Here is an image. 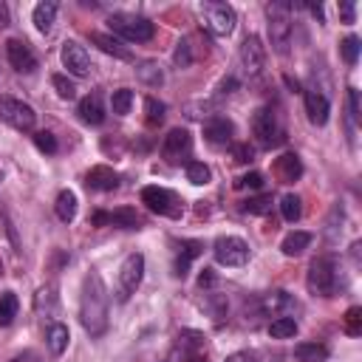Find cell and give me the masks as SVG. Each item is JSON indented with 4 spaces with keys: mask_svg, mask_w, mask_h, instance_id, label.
Segmentation results:
<instances>
[{
    "mask_svg": "<svg viewBox=\"0 0 362 362\" xmlns=\"http://www.w3.org/2000/svg\"><path fill=\"white\" fill-rule=\"evenodd\" d=\"M79 323L90 337L108 331V289L100 272H88L79 294Z\"/></svg>",
    "mask_w": 362,
    "mask_h": 362,
    "instance_id": "1",
    "label": "cell"
},
{
    "mask_svg": "<svg viewBox=\"0 0 362 362\" xmlns=\"http://www.w3.org/2000/svg\"><path fill=\"white\" fill-rule=\"evenodd\" d=\"M292 6L289 3H269L266 17H269V37L278 54H289L292 45Z\"/></svg>",
    "mask_w": 362,
    "mask_h": 362,
    "instance_id": "2",
    "label": "cell"
},
{
    "mask_svg": "<svg viewBox=\"0 0 362 362\" xmlns=\"http://www.w3.org/2000/svg\"><path fill=\"white\" fill-rule=\"evenodd\" d=\"M142 278H145V255L142 252H130L119 266V281H116L119 303H127L130 294H136V289L142 286Z\"/></svg>",
    "mask_w": 362,
    "mask_h": 362,
    "instance_id": "3",
    "label": "cell"
},
{
    "mask_svg": "<svg viewBox=\"0 0 362 362\" xmlns=\"http://www.w3.org/2000/svg\"><path fill=\"white\" fill-rule=\"evenodd\" d=\"M308 292L317 297H331L337 289V266L331 258H314L308 266V275H306Z\"/></svg>",
    "mask_w": 362,
    "mask_h": 362,
    "instance_id": "4",
    "label": "cell"
},
{
    "mask_svg": "<svg viewBox=\"0 0 362 362\" xmlns=\"http://www.w3.org/2000/svg\"><path fill=\"white\" fill-rule=\"evenodd\" d=\"M108 23H111L113 34H119L130 42H148L156 34V26L148 17H139V15H111Z\"/></svg>",
    "mask_w": 362,
    "mask_h": 362,
    "instance_id": "5",
    "label": "cell"
},
{
    "mask_svg": "<svg viewBox=\"0 0 362 362\" xmlns=\"http://www.w3.org/2000/svg\"><path fill=\"white\" fill-rule=\"evenodd\" d=\"M201 20H204V29L215 37H226V34H233L235 29V9L230 3H204L201 9Z\"/></svg>",
    "mask_w": 362,
    "mask_h": 362,
    "instance_id": "6",
    "label": "cell"
},
{
    "mask_svg": "<svg viewBox=\"0 0 362 362\" xmlns=\"http://www.w3.org/2000/svg\"><path fill=\"white\" fill-rule=\"evenodd\" d=\"M142 204L150 212L164 215V218H181V212H184L181 198L173 190H167V187H145L142 190Z\"/></svg>",
    "mask_w": 362,
    "mask_h": 362,
    "instance_id": "7",
    "label": "cell"
},
{
    "mask_svg": "<svg viewBox=\"0 0 362 362\" xmlns=\"http://www.w3.org/2000/svg\"><path fill=\"white\" fill-rule=\"evenodd\" d=\"M252 136L260 148H275L283 139V130L278 125V116L272 108H258L252 113Z\"/></svg>",
    "mask_w": 362,
    "mask_h": 362,
    "instance_id": "8",
    "label": "cell"
},
{
    "mask_svg": "<svg viewBox=\"0 0 362 362\" xmlns=\"http://www.w3.org/2000/svg\"><path fill=\"white\" fill-rule=\"evenodd\" d=\"M0 119H3L6 125H12V127H17V130H31L34 122H37V113L23 100L0 97Z\"/></svg>",
    "mask_w": 362,
    "mask_h": 362,
    "instance_id": "9",
    "label": "cell"
},
{
    "mask_svg": "<svg viewBox=\"0 0 362 362\" xmlns=\"http://www.w3.org/2000/svg\"><path fill=\"white\" fill-rule=\"evenodd\" d=\"M212 252H215V260L221 266H244L249 260V244L244 238H235V235L218 238Z\"/></svg>",
    "mask_w": 362,
    "mask_h": 362,
    "instance_id": "10",
    "label": "cell"
},
{
    "mask_svg": "<svg viewBox=\"0 0 362 362\" xmlns=\"http://www.w3.org/2000/svg\"><path fill=\"white\" fill-rule=\"evenodd\" d=\"M193 150V136L187 130H181V127H173L167 136H164V145H162V156L164 162L170 164H178V162H184Z\"/></svg>",
    "mask_w": 362,
    "mask_h": 362,
    "instance_id": "11",
    "label": "cell"
},
{
    "mask_svg": "<svg viewBox=\"0 0 362 362\" xmlns=\"http://www.w3.org/2000/svg\"><path fill=\"white\" fill-rule=\"evenodd\" d=\"M63 65H65L68 74H74V77H88L90 71H94L88 52L82 49L79 42H74V40H68V42L63 45Z\"/></svg>",
    "mask_w": 362,
    "mask_h": 362,
    "instance_id": "12",
    "label": "cell"
},
{
    "mask_svg": "<svg viewBox=\"0 0 362 362\" xmlns=\"http://www.w3.org/2000/svg\"><path fill=\"white\" fill-rule=\"evenodd\" d=\"M303 97H306V113H308L311 125H326V122H329V113H331L329 97L323 94L320 88H306Z\"/></svg>",
    "mask_w": 362,
    "mask_h": 362,
    "instance_id": "13",
    "label": "cell"
},
{
    "mask_svg": "<svg viewBox=\"0 0 362 362\" xmlns=\"http://www.w3.org/2000/svg\"><path fill=\"white\" fill-rule=\"evenodd\" d=\"M6 57H9L12 68L20 71V74H31L37 68V57L23 40H9L6 42Z\"/></svg>",
    "mask_w": 362,
    "mask_h": 362,
    "instance_id": "14",
    "label": "cell"
},
{
    "mask_svg": "<svg viewBox=\"0 0 362 362\" xmlns=\"http://www.w3.org/2000/svg\"><path fill=\"white\" fill-rule=\"evenodd\" d=\"M263 60H266V52H263L260 40L255 34H249L244 40V45H241V65H244V71L252 74V77L260 74L263 71Z\"/></svg>",
    "mask_w": 362,
    "mask_h": 362,
    "instance_id": "15",
    "label": "cell"
},
{
    "mask_svg": "<svg viewBox=\"0 0 362 362\" xmlns=\"http://www.w3.org/2000/svg\"><path fill=\"white\" fill-rule=\"evenodd\" d=\"M85 184L90 190H102V193H111L119 187V175L113 173V167L108 164H97V167H90L88 175H85Z\"/></svg>",
    "mask_w": 362,
    "mask_h": 362,
    "instance_id": "16",
    "label": "cell"
},
{
    "mask_svg": "<svg viewBox=\"0 0 362 362\" xmlns=\"http://www.w3.org/2000/svg\"><path fill=\"white\" fill-rule=\"evenodd\" d=\"M233 133H235L233 122L223 119V116H212V119L204 125V139H207L210 145H215V148L230 145V142H233Z\"/></svg>",
    "mask_w": 362,
    "mask_h": 362,
    "instance_id": "17",
    "label": "cell"
},
{
    "mask_svg": "<svg viewBox=\"0 0 362 362\" xmlns=\"http://www.w3.org/2000/svg\"><path fill=\"white\" fill-rule=\"evenodd\" d=\"M275 175L281 184H292V181H297L303 175V164L294 153H283L278 162H275Z\"/></svg>",
    "mask_w": 362,
    "mask_h": 362,
    "instance_id": "18",
    "label": "cell"
},
{
    "mask_svg": "<svg viewBox=\"0 0 362 362\" xmlns=\"http://www.w3.org/2000/svg\"><path fill=\"white\" fill-rule=\"evenodd\" d=\"M79 119L88 122V125H102L105 122V108H102L100 94H88L79 102Z\"/></svg>",
    "mask_w": 362,
    "mask_h": 362,
    "instance_id": "19",
    "label": "cell"
},
{
    "mask_svg": "<svg viewBox=\"0 0 362 362\" xmlns=\"http://www.w3.org/2000/svg\"><path fill=\"white\" fill-rule=\"evenodd\" d=\"M90 42L94 45H100V49L105 52V54H111V57H116V60H130V52L122 45V40H116L113 34H102V31H94L90 34Z\"/></svg>",
    "mask_w": 362,
    "mask_h": 362,
    "instance_id": "20",
    "label": "cell"
},
{
    "mask_svg": "<svg viewBox=\"0 0 362 362\" xmlns=\"http://www.w3.org/2000/svg\"><path fill=\"white\" fill-rule=\"evenodd\" d=\"M204 348V334L201 331H193V329H184L178 334V343H175V354L181 351V356H193V354H201Z\"/></svg>",
    "mask_w": 362,
    "mask_h": 362,
    "instance_id": "21",
    "label": "cell"
},
{
    "mask_svg": "<svg viewBox=\"0 0 362 362\" xmlns=\"http://www.w3.org/2000/svg\"><path fill=\"white\" fill-rule=\"evenodd\" d=\"M31 17H34L37 31L49 34V31H52V26H54V17H57V3H37Z\"/></svg>",
    "mask_w": 362,
    "mask_h": 362,
    "instance_id": "22",
    "label": "cell"
},
{
    "mask_svg": "<svg viewBox=\"0 0 362 362\" xmlns=\"http://www.w3.org/2000/svg\"><path fill=\"white\" fill-rule=\"evenodd\" d=\"M201 244L198 241H184V249H181V255H178V260H175V278H184L187 275V269H190V263L201 255Z\"/></svg>",
    "mask_w": 362,
    "mask_h": 362,
    "instance_id": "23",
    "label": "cell"
},
{
    "mask_svg": "<svg viewBox=\"0 0 362 362\" xmlns=\"http://www.w3.org/2000/svg\"><path fill=\"white\" fill-rule=\"evenodd\" d=\"M45 340H49L52 354H57V356H60V354L68 348L71 334H68V329H65L63 323H52V326H49V331H45Z\"/></svg>",
    "mask_w": 362,
    "mask_h": 362,
    "instance_id": "24",
    "label": "cell"
},
{
    "mask_svg": "<svg viewBox=\"0 0 362 362\" xmlns=\"http://www.w3.org/2000/svg\"><path fill=\"white\" fill-rule=\"evenodd\" d=\"M329 356V348L320 345V343H303L294 348V359L297 362H326Z\"/></svg>",
    "mask_w": 362,
    "mask_h": 362,
    "instance_id": "25",
    "label": "cell"
},
{
    "mask_svg": "<svg viewBox=\"0 0 362 362\" xmlns=\"http://www.w3.org/2000/svg\"><path fill=\"white\" fill-rule=\"evenodd\" d=\"M54 210H57V218H60V221H65V223L74 221V215H77V196H74L71 190H60Z\"/></svg>",
    "mask_w": 362,
    "mask_h": 362,
    "instance_id": "26",
    "label": "cell"
},
{
    "mask_svg": "<svg viewBox=\"0 0 362 362\" xmlns=\"http://www.w3.org/2000/svg\"><path fill=\"white\" fill-rule=\"evenodd\" d=\"M108 223L125 226V230H139V226H142V218H139V212H136V210L122 207V210H116V212L108 215Z\"/></svg>",
    "mask_w": 362,
    "mask_h": 362,
    "instance_id": "27",
    "label": "cell"
},
{
    "mask_svg": "<svg viewBox=\"0 0 362 362\" xmlns=\"http://www.w3.org/2000/svg\"><path fill=\"white\" fill-rule=\"evenodd\" d=\"M311 244V235L308 233H289L286 238H283V244H281V249H283V255H289V258H294V255H300L306 246Z\"/></svg>",
    "mask_w": 362,
    "mask_h": 362,
    "instance_id": "28",
    "label": "cell"
},
{
    "mask_svg": "<svg viewBox=\"0 0 362 362\" xmlns=\"http://www.w3.org/2000/svg\"><path fill=\"white\" fill-rule=\"evenodd\" d=\"M17 294L15 292H6V294H0V326H12V320L17 317Z\"/></svg>",
    "mask_w": 362,
    "mask_h": 362,
    "instance_id": "29",
    "label": "cell"
},
{
    "mask_svg": "<svg viewBox=\"0 0 362 362\" xmlns=\"http://www.w3.org/2000/svg\"><path fill=\"white\" fill-rule=\"evenodd\" d=\"M269 334L275 340H289V337L297 334V320H294V317H278V320H272Z\"/></svg>",
    "mask_w": 362,
    "mask_h": 362,
    "instance_id": "30",
    "label": "cell"
},
{
    "mask_svg": "<svg viewBox=\"0 0 362 362\" xmlns=\"http://www.w3.org/2000/svg\"><path fill=\"white\" fill-rule=\"evenodd\" d=\"M260 306L266 314H278V311H286L292 306V297H289V292H272L260 300Z\"/></svg>",
    "mask_w": 362,
    "mask_h": 362,
    "instance_id": "31",
    "label": "cell"
},
{
    "mask_svg": "<svg viewBox=\"0 0 362 362\" xmlns=\"http://www.w3.org/2000/svg\"><path fill=\"white\" fill-rule=\"evenodd\" d=\"M187 181H190V184H196V187H204V184H210V181H212V170L204 162H190L187 164Z\"/></svg>",
    "mask_w": 362,
    "mask_h": 362,
    "instance_id": "32",
    "label": "cell"
},
{
    "mask_svg": "<svg viewBox=\"0 0 362 362\" xmlns=\"http://www.w3.org/2000/svg\"><path fill=\"white\" fill-rule=\"evenodd\" d=\"M130 105H133V90H130V88H119V90H113V97H111V108H113V113L127 116V113H130Z\"/></svg>",
    "mask_w": 362,
    "mask_h": 362,
    "instance_id": "33",
    "label": "cell"
},
{
    "mask_svg": "<svg viewBox=\"0 0 362 362\" xmlns=\"http://www.w3.org/2000/svg\"><path fill=\"white\" fill-rule=\"evenodd\" d=\"M343 326H345V334L351 337H359L362 334V308L359 306H351L343 317Z\"/></svg>",
    "mask_w": 362,
    "mask_h": 362,
    "instance_id": "34",
    "label": "cell"
},
{
    "mask_svg": "<svg viewBox=\"0 0 362 362\" xmlns=\"http://www.w3.org/2000/svg\"><path fill=\"white\" fill-rule=\"evenodd\" d=\"M145 113H148V125H162L164 122V113H167V108H164V102H159V100H153V97H148L145 100Z\"/></svg>",
    "mask_w": 362,
    "mask_h": 362,
    "instance_id": "35",
    "label": "cell"
},
{
    "mask_svg": "<svg viewBox=\"0 0 362 362\" xmlns=\"http://www.w3.org/2000/svg\"><path fill=\"white\" fill-rule=\"evenodd\" d=\"M281 212H283V218H286V221H292V223H294V221L300 218V212H303L300 198H297V196H292V193H289V196H283V198H281Z\"/></svg>",
    "mask_w": 362,
    "mask_h": 362,
    "instance_id": "36",
    "label": "cell"
},
{
    "mask_svg": "<svg viewBox=\"0 0 362 362\" xmlns=\"http://www.w3.org/2000/svg\"><path fill=\"white\" fill-rule=\"evenodd\" d=\"M136 71H139V79L148 82V85H162V79H164V74H162V68L156 63H142Z\"/></svg>",
    "mask_w": 362,
    "mask_h": 362,
    "instance_id": "37",
    "label": "cell"
},
{
    "mask_svg": "<svg viewBox=\"0 0 362 362\" xmlns=\"http://www.w3.org/2000/svg\"><path fill=\"white\" fill-rule=\"evenodd\" d=\"M244 210L249 215H266V212H272V196H255L244 204Z\"/></svg>",
    "mask_w": 362,
    "mask_h": 362,
    "instance_id": "38",
    "label": "cell"
},
{
    "mask_svg": "<svg viewBox=\"0 0 362 362\" xmlns=\"http://www.w3.org/2000/svg\"><path fill=\"white\" fill-rule=\"evenodd\" d=\"M340 52H343V60L348 63V65H354L356 63V57H359V37H345L343 42H340Z\"/></svg>",
    "mask_w": 362,
    "mask_h": 362,
    "instance_id": "39",
    "label": "cell"
},
{
    "mask_svg": "<svg viewBox=\"0 0 362 362\" xmlns=\"http://www.w3.org/2000/svg\"><path fill=\"white\" fill-rule=\"evenodd\" d=\"M52 85H54V90H57L63 100H74V97H77L74 82H71L68 77H63V74H54V77H52Z\"/></svg>",
    "mask_w": 362,
    "mask_h": 362,
    "instance_id": "40",
    "label": "cell"
},
{
    "mask_svg": "<svg viewBox=\"0 0 362 362\" xmlns=\"http://www.w3.org/2000/svg\"><path fill=\"white\" fill-rule=\"evenodd\" d=\"M34 145H37L42 153H57V139H54V133H49V130L34 133Z\"/></svg>",
    "mask_w": 362,
    "mask_h": 362,
    "instance_id": "41",
    "label": "cell"
},
{
    "mask_svg": "<svg viewBox=\"0 0 362 362\" xmlns=\"http://www.w3.org/2000/svg\"><path fill=\"white\" fill-rule=\"evenodd\" d=\"M173 60H175V65H178V68H187V65L193 63V54H190V42H187V40H181V42H178V49H175Z\"/></svg>",
    "mask_w": 362,
    "mask_h": 362,
    "instance_id": "42",
    "label": "cell"
},
{
    "mask_svg": "<svg viewBox=\"0 0 362 362\" xmlns=\"http://www.w3.org/2000/svg\"><path fill=\"white\" fill-rule=\"evenodd\" d=\"M235 187L260 190V187H263V175H260V173H249V175H244V178H238V181H235Z\"/></svg>",
    "mask_w": 362,
    "mask_h": 362,
    "instance_id": "43",
    "label": "cell"
},
{
    "mask_svg": "<svg viewBox=\"0 0 362 362\" xmlns=\"http://www.w3.org/2000/svg\"><path fill=\"white\" fill-rule=\"evenodd\" d=\"M233 156H235L238 164H246V162H252V148H249V145H235V148H233Z\"/></svg>",
    "mask_w": 362,
    "mask_h": 362,
    "instance_id": "44",
    "label": "cell"
},
{
    "mask_svg": "<svg viewBox=\"0 0 362 362\" xmlns=\"http://www.w3.org/2000/svg\"><path fill=\"white\" fill-rule=\"evenodd\" d=\"M223 362H258V356L252 354V351H235V354H230Z\"/></svg>",
    "mask_w": 362,
    "mask_h": 362,
    "instance_id": "45",
    "label": "cell"
},
{
    "mask_svg": "<svg viewBox=\"0 0 362 362\" xmlns=\"http://www.w3.org/2000/svg\"><path fill=\"white\" fill-rule=\"evenodd\" d=\"M348 102H351V116L359 119V90L356 88H348Z\"/></svg>",
    "mask_w": 362,
    "mask_h": 362,
    "instance_id": "46",
    "label": "cell"
},
{
    "mask_svg": "<svg viewBox=\"0 0 362 362\" xmlns=\"http://www.w3.org/2000/svg\"><path fill=\"white\" fill-rule=\"evenodd\" d=\"M340 15L345 23H354V3H340Z\"/></svg>",
    "mask_w": 362,
    "mask_h": 362,
    "instance_id": "47",
    "label": "cell"
},
{
    "mask_svg": "<svg viewBox=\"0 0 362 362\" xmlns=\"http://www.w3.org/2000/svg\"><path fill=\"white\" fill-rule=\"evenodd\" d=\"M6 26H9V6L0 3V29H6Z\"/></svg>",
    "mask_w": 362,
    "mask_h": 362,
    "instance_id": "48",
    "label": "cell"
},
{
    "mask_svg": "<svg viewBox=\"0 0 362 362\" xmlns=\"http://www.w3.org/2000/svg\"><path fill=\"white\" fill-rule=\"evenodd\" d=\"M212 283H215L212 272H210V269H204V275H201V286H212Z\"/></svg>",
    "mask_w": 362,
    "mask_h": 362,
    "instance_id": "49",
    "label": "cell"
},
{
    "mask_svg": "<svg viewBox=\"0 0 362 362\" xmlns=\"http://www.w3.org/2000/svg\"><path fill=\"white\" fill-rule=\"evenodd\" d=\"M187 362H207V356H201V354H193Z\"/></svg>",
    "mask_w": 362,
    "mask_h": 362,
    "instance_id": "50",
    "label": "cell"
},
{
    "mask_svg": "<svg viewBox=\"0 0 362 362\" xmlns=\"http://www.w3.org/2000/svg\"><path fill=\"white\" fill-rule=\"evenodd\" d=\"M12 362H23V359H12Z\"/></svg>",
    "mask_w": 362,
    "mask_h": 362,
    "instance_id": "51",
    "label": "cell"
},
{
    "mask_svg": "<svg viewBox=\"0 0 362 362\" xmlns=\"http://www.w3.org/2000/svg\"><path fill=\"white\" fill-rule=\"evenodd\" d=\"M0 181H3V173H0Z\"/></svg>",
    "mask_w": 362,
    "mask_h": 362,
    "instance_id": "52",
    "label": "cell"
}]
</instances>
